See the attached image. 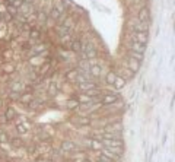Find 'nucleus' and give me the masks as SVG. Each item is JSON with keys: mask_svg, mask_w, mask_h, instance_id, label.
Masks as SVG:
<instances>
[{"mask_svg": "<svg viewBox=\"0 0 175 162\" xmlns=\"http://www.w3.org/2000/svg\"><path fill=\"white\" fill-rule=\"evenodd\" d=\"M5 116H6V120H13V118L16 117V111H15L13 108H7Z\"/></svg>", "mask_w": 175, "mask_h": 162, "instance_id": "nucleus-18", "label": "nucleus"}, {"mask_svg": "<svg viewBox=\"0 0 175 162\" xmlns=\"http://www.w3.org/2000/svg\"><path fill=\"white\" fill-rule=\"evenodd\" d=\"M78 123L80 124V126H89V124H91V120L88 118V117H82V118L78 120Z\"/></svg>", "mask_w": 175, "mask_h": 162, "instance_id": "nucleus-26", "label": "nucleus"}, {"mask_svg": "<svg viewBox=\"0 0 175 162\" xmlns=\"http://www.w3.org/2000/svg\"><path fill=\"white\" fill-rule=\"evenodd\" d=\"M44 48H45L44 45H41V47H36V48L34 50V54H35V53H40V51H42V50H44Z\"/></svg>", "mask_w": 175, "mask_h": 162, "instance_id": "nucleus-38", "label": "nucleus"}, {"mask_svg": "<svg viewBox=\"0 0 175 162\" xmlns=\"http://www.w3.org/2000/svg\"><path fill=\"white\" fill-rule=\"evenodd\" d=\"M0 21H2V15H0Z\"/></svg>", "mask_w": 175, "mask_h": 162, "instance_id": "nucleus-42", "label": "nucleus"}, {"mask_svg": "<svg viewBox=\"0 0 175 162\" xmlns=\"http://www.w3.org/2000/svg\"><path fill=\"white\" fill-rule=\"evenodd\" d=\"M5 21H13V16H12L9 12H6V13H3V16H2Z\"/></svg>", "mask_w": 175, "mask_h": 162, "instance_id": "nucleus-35", "label": "nucleus"}, {"mask_svg": "<svg viewBox=\"0 0 175 162\" xmlns=\"http://www.w3.org/2000/svg\"><path fill=\"white\" fill-rule=\"evenodd\" d=\"M89 73H91V76H93V78H99V76H101V67H99V66H91Z\"/></svg>", "mask_w": 175, "mask_h": 162, "instance_id": "nucleus-13", "label": "nucleus"}, {"mask_svg": "<svg viewBox=\"0 0 175 162\" xmlns=\"http://www.w3.org/2000/svg\"><path fill=\"white\" fill-rule=\"evenodd\" d=\"M115 78H117V74L112 73V72H109V73L107 74V83L112 85V83H114V80H115Z\"/></svg>", "mask_w": 175, "mask_h": 162, "instance_id": "nucleus-24", "label": "nucleus"}, {"mask_svg": "<svg viewBox=\"0 0 175 162\" xmlns=\"http://www.w3.org/2000/svg\"><path fill=\"white\" fill-rule=\"evenodd\" d=\"M102 146H107L108 149H114V147H121L123 142L120 139H102L101 140Z\"/></svg>", "mask_w": 175, "mask_h": 162, "instance_id": "nucleus-1", "label": "nucleus"}, {"mask_svg": "<svg viewBox=\"0 0 175 162\" xmlns=\"http://www.w3.org/2000/svg\"><path fill=\"white\" fill-rule=\"evenodd\" d=\"M98 162H112V161H111V159H108L105 155H102V153H101V155H99V159H98Z\"/></svg>", "mask_w": 175, "mask_h": 162, "instance_id": "nucleus-34", "label": "nucleus"}, {"mask_svg": "<svg viewBox=\"0 0 175 162\" xmlns=\"http://www.w3.org/2000/svg\"><path fill=\"white\" fill-rule=\"evenodd\" d=\"M21 89H22L21 83H13V85H12V92H19Z\"/></svg>", "mask_w": 175, "mask_h": 162, "instance_id": "nucleus-32", "label": "nucleus"}, {"mask_svg": "<svg viewBox=\"0 0 175 162\" xmlns=\"http://www.w3.org/2000/svg\"><path fill=\"white\" fill-rule=\"evenodd\" d=\"M112 85H114V88H115V89H121V88H124V85H126V79H124V78H118V76H117Z\"/></svg>", "mask_w": 175, "mask_h": 162, "instance_id": "nucleus-11", "label": "nucleus"}, {"mask_svg": "<svg viewBox=\"0 0 175 162\" xmlns=\"http://www.w3.org/2000/svg\"><path fill=\"white\" fill-rule=\"evenodd\" d=\"M54 9H57L60 13H63V12L66 10V7H64V3H57L56 6H54Z\"/></svg>", "mask_w": 175, "mask_h": 162, "instance_id": "nucleus-29", "label": "nucleus"}, {"mask_svg": "<svg viewBox=\"0 0 175 162\" xmlns=\"http://www.w3.org/2000/svg\"><path fill=\"white\" fill-rule=\"evenodd\" d=\"M28 130H29V126H28V124H25V123H19L18 126H16V131L21 133V134L27 133Z\"/></svg>", "mask_w": 175, "mask_h": 162, "instance_id": "nucleus-16", "label": "nucleus"}, {"mask_svg": "<svg viewBox=\"0 0 175 162\" xmlns=\"http://www.w3.org/2000/svg\"><path fill=\"white\" fill-rule=\"evenodd\" d=\"M57 32H58V35H60V37H64V35H69L70 29H69V28H66L64 25H58V27H57Z\"/></svg>", "mask_w": 175, "mask_h": 162, "instance_id": "nucleus-17", "label": "nucleus"}, {"mask_svg": "<svg viewBox=\"0 0 175 162\" xmlns=\"http://www.w3.org/2000/svg\"><path fill=\"white\" fill-rule=\"evenodd\" d=\"M19 10H21V12H23V13H28V12H31V6L23 5V3H22V6L19 7Z\"/></svg>", "mask_w": 175, "mask_h": 162, "instance_id": "nucleus-30", "label": "nucleus"}, {"mask_svg": "<svg viewBox=\"0 0 175 162\" xmlns=\"http://www.w3.org/2000/svg\"><path fill=\"white\" fill-rule=\"evenodd\" d=\"M10 98L18 99V98H19V92H12V94H10Z\"/></svg>", "mask_w": 175, "mask_h": 162, "instance_id": "nucleus-39", "label": "nucleus"}, {"mask_svg": "<svg viewBox=\"0 0 175 162\" xmlns=\"http://www.w3.org/2000/svg\"><path fill=\"white\" fill-rule=\"evenodd\" d=\"M48 67H50V63H45V64L42 66V69H41V73H45V72L48 70Z\"/></svg>", "mask_w": 175, "mask_h": 162, "instance_id": "nucleus-36", "label": "nucleus"}, {"mask_svg": "<svg viewBox=\"0 0 175 162\" xmlns=\"http://www.w3.org/2000/svg\"><path fill=\"white\" fill-rule=\"evenodd\" d=\"M91 147L93 149V151H96V149H101V147H102V143H101V140L92 139V142H91Z\"/></svg>", "mask_w": 175, "mask_h": 162, "instance_id": "nucleus-21", "label": "nucleus"}, {"mask_svg": "<svg viewBox=\"0 0 175 162\" xmlns=\"http://www.w3.org/2000/svg\"><path fill=\"white\" fill-rule=\"evenodd\" d=\"M7 140H9V136H7L5 131H0V142L5 143V142H7Z\"/></svg>", "mask_w": 175, "mask_h": 162, "instance_id": "nucleus-31", "label": "nucleus"}, {"mask_svg": "<svg viewBox=\"0 0 175 162\" xmlns=\"http://www.w3.org/2000/svg\"><path fill=\"white\" fill-rule=\"evenodd\" d=\"M29 38L31 40H38L40 38V31L38 29H31L29 31Z\"/></svg>", "mask_w": 175, "mask_h": 162, "instance_id": "nucleus-23", "label": "nucleus"}, {"mask_svg": "<svg viewBox=\"0 0 175 162\" xmlns=\"http://www.w3.org/2000/svg\"><path fill=\"white\" fill-rule=\"evenodd\" d=\"M134 31H136V32H146V34H147V31H149L147 22H139L137 25H134Z\"/></svg>", "mask_w": 175, "mask_h": 162, "instance_id": "nucleus-6", "label": "nucleus"}, {"mask_svg": "<svg viewBox=\"0 0 175 162\" xmlns=\"http://www.w3.org/2000/svg\"><path fill=\"white\" fill-rule=\"evenodd\" d=\"M149 19V9L147 7H142L139 10V21L140 22H147Z\"/></svg>", "mask_w": 175, "mask_h": 162, "instance_id": "nucleus-8", "label": "nucleus"}, {"mask_svg": "<svg viewBox=\"0 0 175 162\" xmlns=\"http://www.w3.org/2000/svg\"><path fill=\"white\" fill-rule=\"evenodd\" d=\"M117 101H118V96H117V95H114V94H108V95H105V96L102 98V102H104L105 105L115 104Z\"/></svg>", "mask_w": 175, "mask_h": 162, "instance_id": "nucleus-4", "label": "nucleus"}, {"mask_svg": "<svg viewBox=\"0 0 175 162\" xmlns=\"http://www.w3.org/2000/svg\"><path fill=\"white\" fill-rule=\"evenodd\" d=\"M83 162H92V161H91V159H85Z\"/></svg>", "mask_w": 175, "mask_h": 162, "instance_id": "nucleus-41", "label": "nucleus"}, {"mask_svg": "<svg viewBox=\"0 0 175 162\" xmlns=\"http://www.w3.org/2000/svg\"><path fill=\"white\" fill-rule=\"evenodd\" d=\"M12 145H13V146H21V145H22V142H21L19 139H18V140L15 139V140H12Z\"/></svg>", "mask_w": 175, "mask_h": 162, "instance_id": "nucleus-37", "label": "nucleus"}, {"mask_svg": "<svg viewBox=\"0 0 175 162\" xmlns=\"http://www.w3.org/2000/svg\"><path fill=\"white\" fill-rule=\"evenodd\" d=\"M129 56H130V58H134V60H137L139 63H142L143 61V54L142 53H137V51H129Z\"/></svg>", "mask_w": 175, "mask_h": 162, "instance_id": "nucleus-12", "label": "nucleus"}, {"mask_svg": "<svg viewBox=\"0 0 175 162\" xmlns=\"http://www.w3.org/2000/svg\"><path fill=\"white\" fill-rule=\"evenodd\" d=\"M127 66H129V70H131L133 73H136L137 70L140 69V63L137 60H134V58H129V61H127Z\"/></svg>", "mask_w": 175, "mask_h": 162, "instance_id": "nucleus-5", "label": "nucleus"}, {"mask_svg": "<svg viewBox=\"0 0 175 162\" xmlns=\"http://www.w3.org/2000/svg\"><path fill=\"white\" fill-rule=\"evenodd\" d=\"M78 66L83 70V72H89V69H91V63L88 60H80L79 63H78Z\"/></svg>", "mask_w": 175, "mask_h": 162, "instance_id": "nucleus-15", "label": "nucleus"}, {"mask_svg": "<svg viewBox=\"0 0 175 162\" xmlns=\"http://www.w3.org/2000/svg\"><path fill=\"white\" fill-rule=\"evenodd\" d=\"M70 45H72L70 48L73 50V51H74V53H80V51H82V42H80L79 40H76V41H73V42H72Z\"/></svg>", "mask_w": 175, "mask_h": 162, "instance_id": "nucleus-14", "label": "nucleus"}, {"mask_svg": "<svg viewBox=\"0 0 175 162\" xmlns=\"http://www.w3.org/2000/svg\"><path fill=\"white\" fill-rule=\"evenodd\" d=\"M38 18H40V22H41V23H45V21H47V13H45V12H41Z\"/></svg>", "mask_w": 175, "mask_h": 162, "instance_id": "nucleus-33", "label": "nucleus"}, {"mask_svg": "<svg viewBox=\"0 0 175 162\" xmlns=\"http://www.w3.org/2000/svg\"><path fill=\"white\" fill-rule=\"evenodd\" d=\"M98 86L93 83V82H83V83H79V89L83 91V92H88V91H92V89H96Z\"/></svg>", "mask_w": 175, "mask_h": 162, "instance_id": "nucleus-3", "label": "nucleus"}, {"mask_svg": "<svg viewBox=\"0 0 175 162\" xmlns=\"http://www.w3.org/2000/svg\"><path fill=\"white\" fill-rule=\"evenodd\" d=\"M21 101H22V102H31V101H32V95H31L29 92L25 94V95H22V96H21Z\"/></svg>", "mask_w": 175, "mask_h": 162, "instance_id": "nucleus-27", "label": "nucleus"}, {"mask_svg": "<svg viewBox=\"0 0 175 162\" xmlns=\"http://www.w3.org/2000/svg\"><path fill=\"white\" fill-rule=\"evenodd\" d=\"M79 107V101L78 99H69L67 101V108L69 110H76Z\"/></svg>", "mask_w": 175, "mask_h": 162, "instance_id": "nucleus-19", "label": "nucleus"}, {"mask_svg": "<svg viewBox=\"0 0 175 162\" xmlns=\"http://www.w3.org/2000/svg\"><path fill=\"white\" fill-rule=\"evenodd\" d=\"M3 72L5 73H7V74H12L15 72V67H13V64H10V63H6V64H3Z\"/></svg>", "mask_w": 175, "mask_h": 162, "instance_id": "nucleus-20", "label": "nucleus"}, {"mask_svg": "<svg viewBox=\"0 0 175 162\" xmlns=\"http://www.w3.org/2000/svg\"><path fill=\"white\" fill-rule=\"evenodd\" d=\"M48 94L50 95H56L57 94V85L56 83H51V85L48 86Z\"/></svg>", "mask_w": 175, "mask_h": 162, "instance_id": "nucleus-28", "label": "nucleus"}, {"mask_svg": "<svg viewBox=\"0 0 175 162\" xmlns=\"http://www.w3.org/2000/svg\"><path fill=\"white\" fill-rule=\"evenodd\" d=\"M76 74H78V72H76V69H74V70H70V72H67V73H66V78H67L69 80H74Z\"/></svg>", "mask_w": 175, "mask_h": 162, "instance_id": "nucleus-25", "label": "nucleus"}, {"mask_svg": "<svg viewBox=\"0 0 175 162\" xmlns=\"http://www.w3.org/2000/svg\"><path fill=\"white\" fill-rule=\"evenodd\" d=\"M74 82H78V83L89 82V74H86V72H85V73H78L76 78H74Z\"/></svg>", "mask_w": 175, "mask_h": 162, "instance_id": "nucleus-10", "label": "nucleus"}, {"mask_svg": "<svg viewBox=\"0 0 175 162\" xmlns=\"http://www.w3.org/2000/svg\"><path fill=\"white\" fill-rule=\"evenodd\" d=\"M0 107H2V101H0Z\"/></svg>", "mask_w": 175, "mask_h": 162, "instance_id": "nucleus-43", "label": "nucleus"}, {"mask_svg": "<svg viewBox=\"0 0 175 162\" xmlns=\"http://www.w3.org/2000/svg\"><path fill=\"white\" fill-rule=\"evenodd\" d=\"M74 147H76V145H74L73 142H69V140L63 142V143H61V146H60V149L63 152H70V151H73Z\"/></svg>", "mask_w": 175, "mask_h": 162, "instance_id": "nucleus-7", "label": "nucleus"}, {"mask_svg": "<svg viewBox=\"0 0 175 162\" xmlns=\"http://www.w3.org/2000/svg\"><path fill=\"white\" fill-rule=\"evenodd\" d=\"M147 34L146 32H134V41L136 42H140V44H145L146 45V42H147Z\"/></svg>", "mask_w": 175, "mask_h": 162, "instance_id": "nucleus-2", "label": "nucleus"}, {"mask_svg": "<svg viewBox=\"0 0 175 162\" xmlns=\"http://www.w3.org/2000/svg\"><path fill=\"white\" fill-rule=\"evenodd\" d=\"M50 16H51L53 19H60L61 18V13H60V12L57 10V9H51V10H50Z\"/></svg>", "mask_w": 175, "mask_h": 162, "instance_id": "nucleus-22", "label": "nucleus"}, {"mask_svg": "<svg viewBox=\"0 0 175 162\" xmlns=\"http://www.w3.org/2000/svg\"><path fill=\"white\" fill-rule=\"evenodd\" d=\"M29 47H31V45H29L28 42H25V44H23V48H29Z\"/></svg>", "mask_w": 175, "mask_h": 162, "instance_id": "nucleus-40", "label": "nucleus"}, {"mask_svg": "<svg viewBox=\"0 0 175 162\" xmlns=\"http://www.w3.org/2000/svg\"><path fill=\"white\" fill-rule=\"evenodd\" d=\"M131 50L133 51H137V53H145V50H146V45L145 44H140V42H131Z\"/></svg>", "mask_w": 175, "mask_h": 162, "instance_id": "nucleus-9", "label": "nucleus"}]
</instances>
